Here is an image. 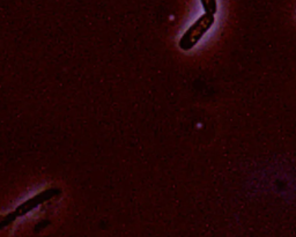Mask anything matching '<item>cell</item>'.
<instances>
[{
  "instance_id": "obj_1",
  "label": "cell",
  "mask_w": 296,
  "mask_h": 237,
  "mask_svg": "<svg viewBox=\"0 0 296 237\" xmlns=\"http://www.w3.org/2000/svg\"><path fill=\"white\" fill-rule=\"evenodd\" d=\"M212 21H213V18L210 14L202 17L183 36L181 42H179V46L183 50H189L192 45L197 43L199 37L205 33V30L210 27Z\"/></svg>"
},
{
  "instance_id": "obj_2",
  "label": "cell",
  "mask_w": 296,
  "mask_h": 237,
  "mask_svg": "<svg viewBox=\"0 0 296 237\" xmlns=\"http://www.w3.org/2000/svg\"><path fill=\"white\" fill-rule=\"evenodd\" d=\"M202 3L207 11H215V0H202Z\"/></svg>"
}]
</instances>
